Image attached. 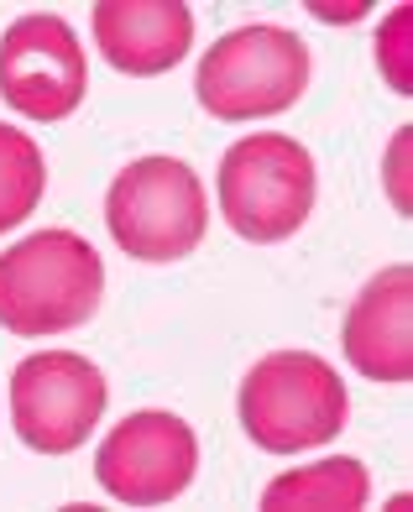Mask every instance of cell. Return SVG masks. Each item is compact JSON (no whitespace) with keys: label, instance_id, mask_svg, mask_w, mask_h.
<instances>
[{"label":"cell","instance_id":"1","mask_svg":"<svg viewBox=\"0 0 413 512\" xmlns=\"http://www.w3.org/2000/svg\"><path fill=\"white\" fill-rule=\"evenodd\" d=\"M105 262L79 230H37L0 251V324L21 340H48L100 309Z\"/></svg>","mask_w":413,"mask_h":512},{"label":"cell","instance_id":"2","mask_svg":"<svg viewBox=\"0 0 413 512\" xmlns=\"http://www.w3.org/2000/svg\"><path fill=\"white\" fill-rule=\"evenodd\" d=\"M346 382L314 351H272L241 382V424L272 455H298L346 429Z\"/></svg>","mask_w":413,"mask_h":512},{"label":"cell","instance_id":"3","mask_svg":"<svg viewBox=\"0 0 413 512\" xmlns=\"http://www.w3.org/2000/svg\"><path fill=\"white\" fill-rule=\"evenodd\" d=\"M220 215L236 236L272 246L309 220L319 173L304 142L278 131H251L220 157Z\"/></svg>","mask_w":413,"mask_h":512},{"label":"cell","instance_id":"4","mask_svg":"<svg viewBox=\"0 0 413 512\" xmlns=\"http://www.w3.org/2000/svg\"><path fill=\"white\" fill-rule=\"evenodd\" d=\"M105 225L136 262H183L210 230V199L189 162L136 157L105 194Z\"/></svg>","mask_w":413,"mask_h":512},{"label":"cell","instance_id":"5","mask_svg":"<svg viewBox=\"0 0 413 512\" xmlns=\"http://www.w3.org/2000/svg\"><path fill=\"white\" fill-rule=\"evenodd\" d=\"M194 89L215 121L278 115L298 105V95L309 89V42L288 27H272V21L236 27L199 58Z\"/></svg>","mask_w":413,"mask_h":512},{"label":"cell","instance_id":"6","mask_svg":"<svg viewBox=\"0 0 413 512\" xmlns=\"http://www.w3.org/2000/svg\"><path fill=\"white\" fill-rule=\"evenodd\" d=\"M105 377L79 351H37L11 371V424L37 455H74L105 413Z\"/></svg>","mask_w":413,"mask_h":512},{"label":"cell","instance_id":"7","mask_svg":"<svg viewBox=\"0 0 413 512\" xmlns=\"http://www.w3.org/2000/svg\"><path fill=\"white\" fill-rule=\"evenodd\" d=\"M89 89V63L79 32L53 11L16 16L0 32V100L32 121H63L74 115Z\"/></svg>","mask_w":413,"mask_h":512},{"label":"cell","instance_id":"8","mask_svg":"<svg viewBox=\"0 0 413 512\" xmlns=\"http://www.w3.org/2000/svg\"><path fill=\"white\" fill-rule=\"evenodd\" d=\"M199 471V439L178 413L147 408L121 418L95 450V481L126 507H163Z\"/></svg>","mask_w":413,"mask_h":512},{"label":"cell","instance_id":"9","mask_svg":"<svg viewBox=\"0 0 413 512\" xmlns=\"http://www.w3.org/2000/svg\"><path fill=\"white\" fill-rule=\"evenodd\" d=\"M346 361L366 382L398 387L413 377V267L393 262L351 298L346 324H340Z\"/></svg>","mask_w":413,"mask_h":512},{"label":"cell","instance_id":"10","mask_svg":"<svg viewBox=\"0 0 413 512\" xmlns=\"http://www.w3.org/2000/svg\"><path fill=\"white\" fill-rule=\"evenodd\" d=\"M95 42L131 79L168 74L194 42V11L178 0H105L95 6Z\"/></svg>","mask_w":413,"mask_h":512},{"label":"cell","instance_id":"11","mask_svg":"<svg viewBox=\"0 0 413 512\" xmlns=\"http://www.w3.org/2000/svg\"><path fill=\"white\" fill-rule=\"evenodd\" d=\"M366 497H372L366 465L351 455H330L272 476L262 492V512H361Z\"/></svg>","mask_w":413,"mask_h":512},{"label":"cell","instance_id":"12","mask_svg":"<svg viewBox=\"0 0 413 512\" xmlns=\"http://www.w3.org/2000/svg\"><path fill=\"white\" fill-rule=\"evenodd\" d=\"M42 189H48V162H42V147L27 131H16L0 121V236L16 230L21 220L42 204Z\"/></svg>","mask_w":413,"mask_h":512},{"label":"cell","instance_id":"13","mask_svg":"<svg viewBox=\"0 0 413 512\" xmlns=\"http://www.w3.org/2000/svg\"><path fill=\"white\" fill-rule=\"evenodd\" d=\"M377 68H382L387 89L413 95V6H398L377 27Z\"/></svg>","mask_w":413,"mask_h":512},{"label":"cell","instance_id":"14","mask_svg":"<svg viewBox=\"0 0 413 512\" xmlns=\"http://www.w3.org/2000/svg\"><path fill=\"white\" fill-rule=\"evenodd\" d=\"M387 189H393V209L408 215L413 199H408V126L393 136V147H387Z\"/></svg>","mask_w":413,"mask_h":512},{"label":"cell","instance_id":"15","mask_svg":"<svg viewBox=\"0 0 413 512\" xmlns=\"http://www.w3.org/2000/svg\"><path fill=\"white\" fill-rule=\"evenodd\" d=\"M319 21H356V16H366V0H346V6H330V0H314L309 6Z\"/></svg>","mask_w":413,"mask_h":512}]
</instances>
